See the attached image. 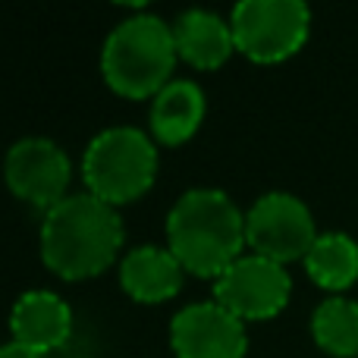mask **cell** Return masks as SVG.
Masks as SVG:
<instances>
[{"label": "cell", "mask_w": 358, "mask_h": 358, "mask_svg": "<svg viewBox=\"0 0 358 358\" xmlns=\"http://www.w3.org/2000/svg\"><path fill=\"white\" fill-rule=\"evenodd\" d=\"M123 245V220L117 208L92 192L66 195L44 214L41 258L57 277L85 280L107 271Z\"/></svg>", "instance_id": "obj_1"}, {"label": "cell", "mask_w": 358, "mask_h": 358, "mask_svg": "<svg viewBox=\"0 0 358 358\" xmlns=\"http://www.w3.org/2000/svg\"><path fill=\"white\" fill-rule=\"evenodd\" d=\"M176 261L195 277H220L245 245V214L220 189H192L167 217Z\"/></svg>", "instance_id": "obj_2"}, {"label": "cell", "mask_w": 358, "mask_h": 358, "mask_svg": "<svg viewBox=\"0 0 358 358\" xmlns=\"http://www.w3.org/2000/svg\"><path fill=\"white\" fill-rule=\"evenodd\" d=\"M176 57L173 25H167L161 16L138 13L107 35L101 50V69L117 94L151 98L170 85Z\"/></svg>", "instance_id": "obj_3"}, {"label": "cell", "mask_w": 358, "mask_h": 358, "mask_svg": "<svg viewBox=\"0 0 358 358\" xmlns=\"http://www.w3.org/2000/svg\"><path fill=\"white\" fill-rule=\"evenodd\" d=\"M82 176L88 192L113 208L136 201L157 176L155 142L136 126H110L85 148Z\"/></svg>", "instance_id": "obj_4"}, {"label": "cell", "mask_w": 358, "mask_h": 358, "mask_svg": "<svg viewBox=\"0 0 358 358\" xmlns=\"http://www.w3.org/2000/svg\"><path fill=\"white\" fill-rule=\"evenodd\" d=\"M236 50L255 63H280L299 54L311 29L302 0H242L229 19Z\"/></svg>", "instance_id": "obj_5"}, {"label": "cell", "mask_w": 358, "mask_h": 358, "mask_svg": "<svg viewBox=\"0 0 358 358\" xmlns=\"http://www.w3.org/2000/svg\"><path fill=\"white\" fill-rule=\"evenodd\" d=\"M245 242L255 255L277 264L305 258L317 242L315 217L302 198L289 192H267L245 214Z\"/></svg>", "instance_id": "obj_6"}, {"label": "cell", "mask_w": 358, "mask_h": 358, "mask_svg": "<svg viewBox=\"0 0 358 358\" xmlns=\"http://www.w3.org/2000/svg\"><path fill=\"white\" fill-rule=\"evenodd\" d=\"M292 280L283 264L261 255H242L214 283V302L245 321H267L289 302Z\"/></svg>", "instance_id": "obj_7"}, {"label": "cell", "mask_w": 358, "mask_h": 358, "mask_svg": "<svg viewBox=\"0 0 358 358\" xmlns=\"http://www.w3.org/2000/svg\"><path fill=\"white\" fill-rule=\"evenodd\" d=\"M6 185L13 195L22 201L35 204L48 214L54 204L66 198L69 176H73V164H69L66 151L50 138H22L6 151Z\"/></svg>", "instance_id": "obj_8"}, {"label": "cell", "mask_w": 358, "mask_h": 358, "mask_svg": "<svg viewBox=\"0 0 358 358\" xmlns=\"http://www.w3.org/2000/svg\"><path fill=\"white\" fill-rule=\"evenodd\" d=\"M176 358H245V324L217 302L185 305L170 324Z\"/></svg>", "instance_id": "obj_9"}, {"label": "cell", "mask_w": 358, "mask_h": 358, "mask_svg": "<svg viewBox=\"0 0 358 358\" xmlns=\"http://www.w3.org/2000/svg\"><path fill=\"white\" fill-rule=\"evenodd\" d=\"M10 330L13 343L29 346L35 352H50L60 349L73 334V311L57 292L31 289L19 296V302L10 311Z\"/></svg>", "instance_id": "obj_10"}, {"label": "cell", "mask_w": 358, "mask_h": 358, "mask_svg": "<svg viewBox=\"0 0 358 358\" xmlns=\"http://www.w3.org/2000/svg\"><path fill=\"white\" fill-rule=\"evenodd\" d=\"M182 273L185 267L176 261L170 248L142 245L132 248L120 264V283L136 302L157 305L173 299L182 289Z\"/></svg>", "instance_id": "obj_11"}, {"label": "cell", "mask_w": 358, "mask_h": 358, "mask_svg": "<svg viewBox=\"0 0 358 358\" xmlns=\"http://www.w3.org/2000/svg\"><path fill=\"white\" fill-rule=\"evenodd\" d=\"M176 54L195 69H217L233 54V29L210 10H185L173 22Z\"/></svg>", "instance_id": "obj_12"}, {"label": "cell", "mask_w": 358, "mask_h": 358, "mask_svg": "<svg viewBox=\"0 0 358 358\" xmlns=\"http://www.w3.org/2000/svg\"><path fill=\"white\" fill-rule=\"evenodd\" d=\"M204 120V92L189 79H173L151 104V132L164 145H182Z\"/></svg>", "instance_id": "obj_13"}, {"label": "cell", "mask_w": 358, "mask_h": 358, "mask_svg": "<svg viewBox=\"0 0 358 358\" xmlns=\"http://www.w3.org/2000/svg\"><path fill=\"white\" fill-rule=\"evenodd\" d=\"M305 271L324 289H349L358 280V242L346 233H324L305 255Z\"/></svg>", "instance_id": "obj_14"}, {"label": "cell", "mask_w": 358, "mask_h": 358, "mask_svg": "<svg viewBox=\"0 0 358 358\" xmlns=\"http://www.w3.org/2000/svg\"><path fill=\"white\" fill-rule=\"evenodd\" d=\"M311 336L327 355H358V302L343 296L324 299L311 315Z\"/></svg>", "instance_id": "obj_15"}, {"label": "cell", "mask_w": 358, "mask_h": 358, "mask_svg": "<svg viewBox=\"0 0 358 358\" xmlns=\"http://www.w3.org/2000/svg\"><path fill=\"white\" fill-rule=\"evenodd\" d=\"M0 358H44L41 352H35V349L29 346H19V343H6V346H0Z\"/></svg>", "instance_id": "obj_16"}]
</instances>
